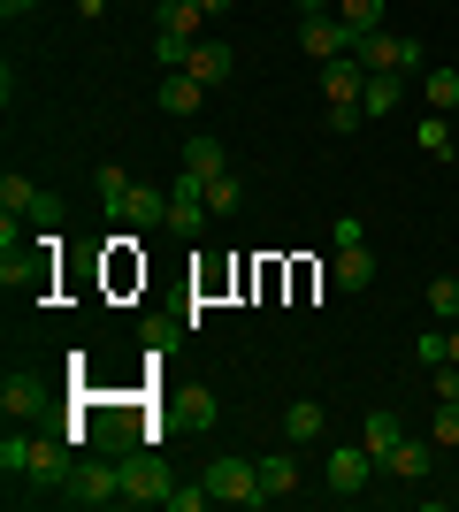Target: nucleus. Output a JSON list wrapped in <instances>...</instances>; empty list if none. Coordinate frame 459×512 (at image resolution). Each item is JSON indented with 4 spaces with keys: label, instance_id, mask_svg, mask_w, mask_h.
Segmentation results:
<instances>
[{
    "label": "nucleus",
    "instance_id": "nucleus-1",
    "mask_svg": "<svg viewBox=\"0 0 459 512\" xmlns=\"http://www.w3.org/2000/svg\"><path fill=\"white\" fill-rule=\"evenodd\" d=\"M199 482L215 490V505H268V490H261V467H253V459H238V451L207 459V474H199Z\"/></svg>",
    "mask_w": 459,
    "mask_h": 512
},
{
    "label": "nucleus",
    "instance_id": "nucleus-2",
    "mask_svg": "<svg viewBox=\"0 0 459 512\" xmlns=\"http://www.w3.org/2000/svg\"><path fill=\"white\" fill-rule=\"evenodd\" d=\"M368 69H391V77H421L429 69V54H421V39H398V31H360V46H352Z\"/></svg>",
    "mask_w": 459,
    "mask_h": 512
},
{
    "label": "nucleus",
    "instance_id": "nucleus-3",
    "mask_svg": "<svg viewBox=\"0 0 459 512\" xmlns=\"http://www.w3.org/2000/svg\"><path fill=\"white\" fill-rule=\"evenodd\" d=\"M207 222H215V207H207V176L184 169V176L169 184V237H184V245H192Z\"/></svg>",
    "mask_w": 459,
    "mask_h": 512
},
{
    "label": "nucleus",
    "instance_id": "nucleus-4",
    "mask_svg": "<svg viewBox=\"0 0 459 512\" xmlns=\"http://www.w3.org/2000/svg\"><path fill=\"white\" fill-rule=\"evenodd\" d=\"M123 467V505H169V467L153 459V451H131V459H115Z\"/></svg>",
    "mask_w": 459,
    "mask_h": 512
},
{
    "label": "nucleus",
    "instance_id": "nucleus-5",
    "mask_svg": "<svg viewBox=\"0 0 459 512\" xmlns=\"http://www.w3.org/2000/svg\"><path fill=\"white\" fill-rule=\"evenodd\" d=\"M375 283V253H368V230L360 222H337V291H368Z\"/></svg>",
    "mask_w": 459,
    "mask_h": 512
},
{
    "label": "nucleus",
    "instance_id": "nucleus-6",
    "mask_svg": "<svg viewBox=\"0 0 459 512\" xmlns=\"http://www.w3.org/2000/svg\"><path fill=\"white\" fill-rule=\"evenodd\" d=\"M322 482H329V497H360L375 482V451L368 444H337L322 459Z\"/></svg>",
    "mask_w": 459,
    "mask_h": 512
},
{
    "label": "nucleus",
    "instance_id": "nucleus-7",
    "mask_svg": "<svg viewBox=\"0 0 459 512\" xmlns=\"http://www.w3.org/2000/svg\"><path fill=\"white\" fill-rule=\"evenodd\" d=\"M299 46L314 54V62H345L352 46H360V31H352L345 16H306L299 23Z\"/></svg>",
    "mask_w": 459,
    "mask_h": 512
},
{
    "label": "nucleus",
    "instance_id": "nucleus-8",
    "mask_svg": "<svg viewBox=\"0 0 459 512\" xmlns=\"http://www.w3.org/2000/svg\"><path fill=\"white\" fill-rule=\"evenodd\" d=\"M62 497H69V505H85V512H100V505H123V467H77Z\"/></svg>",
    "mask_w": 459,
    "mask_h": 512
},
{
    "label": "nucleus",
    "instance_id": "nucleus-9",
    "mask_svg": "<svg viewBox=\"0 0 459 512\" xmlns=\"http://www.w3.org/2000/svg\"><path fill=\"white\" fill-rule=\"evenodd\" d=\"M69 436L62 428H54V436H31V474H23V482H54V490H69Z\"/></svg>",
    "mask_w": 459,
    "mask_h": 512
},
{
    "label": "nucleus",
    "instance_id": "nucleus-10",
    "mask_svg": "<svg viewBox=\"0 0 459 512\" xmlns=\"http://www.w3.org/2000/svg\"><path fill=\"white\" fill-rule=\"evenodd\" d=\"M360 92H368V62H360V54L322 62V100H329V107H360Z\"/></svg>",
    "mask_w": 459,
    "mask_h": 512
},
{
    "label": "nucleus",
    "instance_id": "nucleus-11",
    "mask_svg": "<svg viewBox=\"0 0 459 512\" xmlns=\"http://www.w3.org/2000/svg\"><path fill=\"white\" fill-rule=\"evenodd\" d=\"M429 467H437V444H429V428H421V436H406V444L383 459V474H391V482H429Z\"/></svg>",
    "mask_w": 459,
    "mask_h": 512
},
{
    "label": "nucleus",
    "instance_id": "nucleus-12",
    "mask_svg": "<svg viewBox=\"0 0 459 512\" xmlns=\"http://www.w3.org/2000/svg\"><path fill=\"white\" fill-rule=\"evenodd\" d=\"M184 69H192L199 85L215 92V85H230V77H238V54H230L222 39H199V46H192V62H184Z\"/></svg>",
    "mask_w": 459,
    "mask_h": 512
},
{
    "label": "nucleus",
    "instance_id": "nucleus-13",
    "mask_svg": "<svg viewBox=\"0 0 459 512\" xmlns=\"http://www.w3.org/2000/svg\"><path fill=\"white\" fill-rule=\"evenodd\" d=\"M153 100L169 107V115H184V123H192V115H199V100H207V85H199L192 69H169V77L153 85Z\"/></svg>",
    "mask_w": 459,
    "mask_h": 512
},
{
    "label": "nucleus",
    "instance_id": "nucleus-14",
    "mask_svg": "<svg viewBox=\"0 0 459 512\" xmlns=\"http://www.w3.org/2000/svg\"><path fill=\"white\" fill-rule=\"evenodd\" d=\"M360 444H368V451H375V467H383V459H391V451L406 444V421H398L391 406H375L368 421H360Z\"/></svg>",
    "mask_w": 459,
    "mask_h": 512
},
{
    "label": "nucleus",
    "instance_id": "nucleus-15",
    "mask_svg": "<svg viewBox=\"0 0 459 512\" xmlns=\"http://www.w3.org/2000/svg\"><path fill=\"white\" fill-rule=\"evenodd\" d=\"M398 100H406V77H391V69H368V92H360V115H368V123H383V115H391Z\"/></svg>",
    "mask_w": 459,
    "mask_h": 512
},
{
    "label": "nucleus",
    "instance_id": "nucleus-16",
    "mask_svg": "<svg viewBox=\"0 0 459 512\" xmlns=\"http://www.w3.org/2000/svg\"><path fill=\"white\" fill-rule=\"evenodd\" d=\"M184 169L192 176H222L230 169V146H222L215 130H192V138H184Z\"/></svg>",
    "mask_w": 459,
    "mask_h": 512
},
{
    "label": "nucleus",
    "instance_id": "nucleus-17",
    "mask_svg": "<svg viewBox=\"0 0 459 512\" xmlns=\"http://www.w3.org/2000/svg\"><path fill=\"white\" fill-rule=\"evenodd\" d=\"M322 406H314V398H299V406H284V444L291 451H306V444H322Z\"/></svg>",
    "mask_w": 459,
    "mask_h": 512
},
{
    "label": "nucleus",
    "instance_id": "nucleus-18",
    "mask_svg": "<svg viewBox=\"0 0 459 512\" xmlns=\"http://www.w3.org/2000/svg\"><path fill=\"white\" fill-rule=\"evenodd\" d=\"M253 467H261V490L268 497H299V459H291V451H261Z\"/></svg>",
    "mask_w": 459,
    "mask_h": 512
},
{
    "label": "nucleus",
    "instance_id": "nucleus-19",
    "mask_svg": "<svg viewBox=\"0 0 459 512\" xmlns=\"http://www.w3.org/2000/svg\"><path fill=\"white\" fill-rule=\"evenodd\" d=\"M115 222H138V230H146V222H161V230H169V192L131 184V199H123V214H115Z\"/></svg>",
    "mask_w": 459,
    "mask_h": 512
},
{
    "label": "nucleus",
    "instance_id": "nucleus-20",
    "mask_svg": "<svg viewBox=\"0 0 459 512\" xmlns=\"http://www.w3.org/2000/svg\"><path fill=\"white\" fill-rule=\"evenodd\" d=\"M199 16H207V0H161V8H153V23L176 31V39H199Z\"/></svg>",
    "mask_w": 459,
    "mask_h": 512
},
{
    "label": "nucleus",
    "instance_id": "nucleus-21",
    "mask_svg": "<svg viewBox=\"0 0 459 512\" xmlns=\"http://www.w3.org/2000/svg\"><path fill=\"white\" fill-rule=\"evenodd\" d=\"M92 192H100V207H108V214H123V199H131V169L100 161V169H92Z\"/></svg>",
    "mask_w": 459,
    "mask_h": 512
},
{
    "label": "nucleus",
    "instance_id": "nucleus-22",
    "mask_svg": "<svg viewBox=\"0 0 459 512\" xmlns=\"http://www.w3.org/2000/svg\"><path fill=\"white\" fill-rule=\"evenodd\" d=\"M421 92H429V107H437V115H452V107H459V69H421Z\"/></svg>",
    "mask_w": 459,
    "mask_h": 512
},
{
    "label": "nucleus",
    "instance_id": "nucleus-23",
    "mask_svg": "<svg viewBox=\"0 0 459 512\" xmlns=\"http://www.w3.org/2000/svg\"><path fill=\"white\" fill-rule=\"evenodd\" d=\"M0 413H8V421L39 413V383H31V375H8V383H0Z\"/></svg>",
    "mask_w": 459,
    "mask_h": 512
},
{
    "label": "nucleus",
    "instance_id": "nucleus-24",
    "mask_svg": "<svg viewBox=\"0 0 459 512\" xmlns=\"http://www.w3.org/2000/svg\"><path fill=\"white\" fill-rule=\"evenodd\" d=\"M0 474H8V490H16L23 474H31V436H16V428L0 436Z\"/></svg>",
    "mask_w": 459,
    "mask_h": 512
},
{
    "label": "nucleus",
    "instance_id": "nucleus-25",
    "mask_svg": "<svg viewBox=\"0 0 459 512\" xmlns=\"http://www.w3.org/2000/svg\"><path fill=\"white\" fill-rule=\"evenodd\" d=\"M238 199H245L238 169H222V176H207V207H215V222H222V214H238Z\"/></svg>",
    "mask_w": 459,
    "mask_h": 512
},
{
    "label": "nucleus",
    "instance_id": "nucleus-26",
    "mask_svg": "<svg viewBox=\"0 0 459 512\" xmlns=\"http://www.w3.org/2000/svg\"><path fill=\"white\" fill-rule=\"evenodd\" d=\"M414 146L429 153V161H452V123H444V115L437 123H414Z\"/></svg>",
    "mask_w": 459,
    "mask_h": 512
},
{
    "label": "nucleus",
    "instance_id": "nucleus-27",
    "mask_svg": "<svg viewBox=\"0 0 459 512\" xmlns=\"http://www.w3.org/2000/svg\"><path fill=\"white\" fill-rule=\"evenodd\" d=\"M429 444L452 451L459 444V398H437V421H429Z\"/></svg>",
    "mask_w": 459,
    "mask_h": 512
},
{
    "label": "nucleus",
    "instance_id": "nucleus-28",
    "mask_svg": "<svg viewBox=\"0 0 459 512\" xmlns=\"http://www.w3.org/2000/svg\"><path fill=\"white\" fill-rule=\"evenodd\" d=\"M31 199H39L31 176H0V214H31Z\"/></svg>",
    "mask_w": 459,
    "mask_h": 512
},
{
    "label": "nucleus",
    "instance_id": "nucleus-29",
    "mask_svg": "<svg viewBox=\"0 0 459 512\" xmlns=\"http://www.w3.org/2000/svg\"><path fill=\"white\" fill-rule=\"evenodd\" d=\"M429 314H437V321H459V268L429 283Z\"/></svg>",
    "mask_w": 459,
    "mask_h": 512
},
{
    "label": "nucleus",
    "instance_id": "nucleus-30",
    "mask_svg": "<svg viewBox=\"0 0 459 512\" xmlns=\"http://www.w3.org/2000/svg\"><path fill=\"white\" fill-rule=\"evenodd\" d=\"M192 46H199V39H176V31H153V62H161V69H184V62H192Z\"/></svg>",
    "mask_w": 459,
    "mask_h": 512
},
{
    "label": "nucleus",
    "instance_id": "nucleus-31",
    "mask_svg": "<svg viewBox=\"0 0 459 512\" xmlns=\"http://www.w3.org/2000/svg\"><path fill=\"white\" fill-rule=\"evenodd\" d=\"M337 16H345L352 31H383V0H337Z\"/></svg>",
    "mask_w": 459,
    "mask_h": 512
},
{
    "label": "nucleus",
    "instance_id": "nucleus-32",
    "mask_svg": "<svg viewBox=\"0 0 459 512\" xmlns=\"http://www.w3.org/2000/svg\"><path fill=\"white\" fill-rule=\"evenodd\" d=\"M215 505V490H207V482H199V490H169V512H207Z\"/></svg>",
    "mask_w": 459,
    "mask_h": 512
},
{
    "label": "nucleus",
    "instance_id": "nucleus-33",
    "mask_svg": "<svg viewBox=\"0 0 459 512\" xmlns=\"http://www.w3.org/2000/svg\"><path fill=\"white\" fill-rule=\"evenodd\" d=\"M322 123H329V130H337V138H345V130H360V123H368V115H360V107H329Z\"/></svg>",
    "mask_w": 459,
    "mask_h": 512
},
{
    "label": "nucleus",
    "instance_id": "nucleus-34",
    "mask_svg": "<svg viewBox=\"0 0 459 512\" xmlns=\"http://www.w3.org/2000/svg\"><path fill=\"white\" fill-rule=\"evenodd\" d=\"M31 222H46V230H54V222H62V199L39 192V199H31Z\"/></svg>",
    "mask_w": 459,
    "mask_h": 512
},
{
    "label": "nucleus",
    "instance_id": "nucleus-35",
    "mask_svg": "<svg viewBox=\"0 0 459 512\" xmlns=\"http://www.w3.org/2000/svg\"><path fill=\"white\" fill-rule=\"evenodd\" d=\"M31 8H39V0H0V16L16 23V16H31Z\"/></svg>",
    "mask_w": 459,
    "mask_h": 512
},
{
    "label": "nucleus",
    "instance_id": "nucleus-36",
    "mask_svg": "<svg viewBox=\"0 0 459 512\" xmlns=\"http://www.w3.org/2000/svg\"><path fill=\"white\" fill-rule=\"evenodd\" d=\"M77 16H108V0H77Z\"/></svg>",
    "mask_w": 459,
    "mask_h": 512
},
{
    "label": "nucleus",
    "instance_id": "nucleus-37",
    "mask_svg": "<svg viewBox=\"0 0 459 512\" xmlns=\"http://www.w3.org/2000/svg\"><path fill=\"white\" fill-rule=\"evenodd\" d=\"M222 8H238V0H207V16H222Z\"/></svg>",
    "mask_w": 459,
    "mask_h": 512
},
{
    "label": "nucleus",
    "instance_id": "nucleus-38",
    "mask_svg": "<svg viewBox=\"0 0 459 512\" xmlns=\"http://www.w3.org/2000/svg\"><path fill=\"white\" fill-rule=\"evenodd\" d=\"M153 8H161V0H153Z\"/></svg>",
    "mask_w": 459,
    "mask_h": 512
}]
</instances>
